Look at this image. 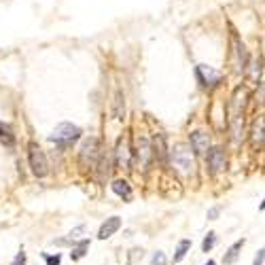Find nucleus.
Instances as JSON below:
<instances>
[{
  "mask_svg": "<svg viewBox=\"0 0 265 265\" xmlns=\"http://www.w3.org/2000/svg\"><path fill=\"white\" fill-rule=\"evenodd\" d=\"M79 138H81V127L75 125V123H60L49 136V140L53 144H58V147H62V149L72 147Z\"/></svg>",
  "mask_w": 265,
  "mask_h": 265,
  "instance_id": "nucleus-1",
  "label": "nucleus"
},
{
  "mask_svg": "<svg viewBox=\"0 0 265 265\" xmlns=\"http://www.w3.org/2000/svg\"><path fill=\"white\" fill-rule=\"evenodd\" d=\"M28 164H30V170L36 178H45L47 172H49V162H47V155L45 151L38 147L36 142H30L28 144Z\"/></svg>",
  "mask_w": 265,
  "mask_h": 265,
  "instance_id": "nucleus-2",
  "label": "nucleus"
},
{
  "mask_svg": "<svg viewBox=\"0 0 265 265\" xmlns=\"http://www.w3.org/2000/svg\"><path fill=\"white\" fill-rule=\"evenodd\" d=\"M102 157V147H100V140L95 136H89L85 138L81 144V151H79V159L85 168H95Z\"/></svg>",
  "mask_w": 265,
  "mask_h": 265,
  "instance_id": "nucleus-3",
  "label": "nucleus"
},
{
  "mask_svg": "<svg viewBox=\"0 0 265 265\" xmlns=\"http://www.w3.org/2000/svg\"><path fill=\"white\" fill-rule=\"evenodd\" d=\"M170 155H172V164L174 168L178 170L182 176H191L195 172V162H193V153L187 149V147H182V144H178V147H174L170 151Z\"/></svg>",
  "mask_w": 265,
  "mask_h": 265,
  "instance_id": "nucleus-4",
  "label": "nucleus"
},
{
  "mask_svg": "<svg viewBox=\"0 0 265 265\" xmlns=\"http://www.w3.org/2000/svg\"><path fill=\"white\" fill-rule=\"evenodd\" d=\"M115 164L119 170H132V151H130V142L125 136L117 140L115 147Z\"/></svg>",
  "mask_w": 265,
  "mask_h": 265,
  "instance_id": "nucleus-5",
  "label": "nucleus"
},
{
  "mask_svg": "<svg viewBox=\"0 0 265 265\" xmlns=\"http://www.w3.org/2000/svg\"><path fill=\"white\" fill-rule=\"evenodd\" d=\"M153 147H151V140L140 136L138 140H136V157H138V166L142 170H147L151 166V157H153Z\"/></svg>",
  "mask_w": 265,
  "mask_h": 265,
  "instance_id": "nucleus-6",
  "label": "nucleus"
},
{
  "mask_svg": "<svg viewBox=\"0 0 265 265\" xmlns=\"http://www.w3.org/2000/svg\"><path fill=\"white\" fill-rule=\"evenodd\" d=\"M206 164H208V168H210L212 174L223 172L225 168H227V157H225V151L221 147H212L210 151H208V155H206Z\"/></svg>",
  "mask_w": 265,
  "mask_h": 265,
  "instance_id": "nucleus-7",
  "label": "nucleus"
},
{
  "mask_svg": "<svg viewBox=\"0 0 265 265\" xmlns=\"http://www.w3.org/2000/svg\"><path fill=\"white\" fill-rule=\"evenodd\" d=\"M195 75H197V81L204 87H214L221 83V72L214 70L212 66H206V64H199L195 68Z\"/></svg>",
  "mask_w": 265,
  "mask_h": 265,
  "instance_id": "nucleus-8",
  "label": "nucleus"
},
{
  "mask_svg": "<svg viewBox=\"0 0 265 265\" xmlns=\"http://www.w3.org/2000/svg\"><path fill=\"white\" fill-rule=\"evenodd\" d=\"M189 142H191V151L197 155H204L210 151V138H208V134L206 132H193L189 136Z\"/></svg>",
  "mask_w": 265,
  "mask_h": 265,
  "instance_id": "nucleus-9",
  "label": "nucleus"
},
{
  "mask_svg": "<svg viewBox=\"0 0 265 265\" xmlns=\"http://www.w3.org/2000/svg\"><path fill=\"white\" fill-rule=\"evenodd\" d=\"M119 229H121V219H119V216H110V219H106V221L100 225L98 238L100 240H108L110 236H115Z\"/></svg>",
  "mask_w": 265,
  "mask_h": 265,
  "instance_id": "nucleus-10",
  "label": "nucleus"
},
{
  "mask_svg": "<svg viewBox=\"0 0 265 265\" xmlns=\"http://www.w3.org/2000/svg\"><path fill=\"white\" fill-rule=\"evenodd\" d=\"M234 47H236V70L244 72L246 64H248V53H246V45L238 41V36H234Z\"/></svg>",
  "mask_w": 265,
  "mask_h": 265,
  "instance_id": "nucleus-11",
  "label": "nucleus"
},
{
  "mask_svg": "<svg viewBox=\"0 0 265 265\" xmlns=\"http://www.w3.org/2000/svg\"><path fill=\"white\" fill-rule=\"evenodd\" d=\"M110 189H112V193L119 195V197H123L125 202H127V199H132V184L127 180H123V178H117L115 182L110 184Z\"/></svg>",
  "mask_w": 265,
  "mask_h": 265,
  "instance_id": "nucleus-12",
  "label": "nucleus"
},
{
  "mask_svg": "<svg viewBox=\"0 0 265 265\" xmlns=\"http://www.w3.org/2000/svg\"><path fill=\"white\" fill-rule=\"evenodd\" d=\"M0 142L4 144V149H15V134L9 123L0 121Z\"/></svg>",
  "mask_w": 265,
  "mask_h": 265,
  "instance_id": "nucleus-13",
  "label": "nucleus"
},
{
  "mask_svg": "<svg viewBox=\"0 0 265 265\" xmlns=\"http://www.w3.org/2000/svg\"><path fill=\"white\" fill-rule=\"evenodd\" d=\"M112 115H115L117 121H123V119H125V98H123L121 89H117V93H115V102H112Z\"/></svg>",
  "mask_w": 265,
  "mask_h": 265,
  "instance_id": "nucleus-14",
  "label": "nucleus"
},
{
  "mask_svg": "<svg viewBox=\"0 0 265 265\" xmlns=\"http://www.w3.org/2000/svg\"><path fill=\"white\" fill-rule=\"evenodd\" d=\"M253 144H255V147H259V149L265 147V119L257 121L255 127H253Z\"/></svg>",
  "mask_w": 265,
  "mask_h": 265,
  "instance_id": "nucleus-15",
  "label": "nucleus"
},
{
  "mask_svg": "<svg viewBox=\"0 0 265 265\" xmlns=\"http://www.w3.org/2000/svg\"><path fill=\"white\" fill-rule=\"evenodd\" d=\"M242 246H244V238H242V240H238V242H234V244L229 246V251L225 253V257H223L225 265H231V263H236V259L240 257V251H242Z\"/></svg>",
  "mask_w": 265,
  "mask_h": 265,
  "instance_id": "nucleus-16",
  "label": "nucleus"
},
{
  "mask_svg": "<svg viewBox=\"0 0 265 265\" xmlns=\"http://www.w3.org/2000/svg\"><path fill=\"white\" fill-rule=\"evenodd\" d=\"M191 251V240H180L178 246H176V253H174V263H180L184 257H187V253Z\"/></svg>",
  "mask_w": 265,
  "mask_h": 265,
  "instance_id": "nucleus-17",
  "label": "nucleus"
},
{
  "mask_svg": "<svg viewBox=\"0 0 265 265\" xmlns=\"http://www.w3.org/2000/svg\"><path fill=\"white\" fill-rule=\"evenodd\" d=\"M231 132H234V142L240 144V140H242V134H244V119L242 117L231 119Z\"/></svg>",
  "mask_w": 265,
  "mask_h": 265,
  "instance_id": "nucleus-18",
  "label": "nucleus"
},
{
  "mask_svg": "<svg viewBox=\"0 0 265 265\" xmlns=\"http://www.w3.org/2000/svg\"><path fill=\"white\" fill-rule=\"evenodd\" d=\"M87 248H89V240H81L75 248H72V253H70V257H72V261H79V259H83V257L87 255Z\"/></svg>",
  "mask_w": 265,
  "mask_h": 265,
  "instance_id": "nucleus-19",
  "label": "nucleus"
},
{
  "mask_svg": "<svg viewBox=\"0 0 265 265\" xmlns=\"http://www.w3.org/2000/svg\"><path fill=\"white\" fill-rule=\"evenodd\" d=\"M153 153L159 155L162 159H166V153H168V151H166V136H164V134H159L157 138H155V151H153Z\"/></svg>",
  "mask_w": 265,
  "mask_h": 265,
  "instance_id": "nucleus-20",
  "label": "nucleus"
},
{
  "mask_svg": "<svg viewBox=\"0 0 265 265\" xmlns=\"http://www.w3.org/2000/svg\"><path fill=\"white\" fill-rule=\"evenodd\" d=\"M214 244H216V234H214V231H208V236L204 238V242H202V251L204 253H210Z\"/></svg>",
  "mask_w": 265,
  "mask_h": 265,
  "instance_id": "nucleus-21",
  "label": "nucleus"
},
{
  "mask_svg": "<svg viewBox=\"0 0 265 265\" xmlns=\"http://www.w3.org/2000/svg\"><path fill=\"white\" fill-rule=\"evenodd\" d=\"M151 263H153V265H168V259H166V255L162 251H157L153 255V259H151Z\"/></svg>",
  "mask_w": 265,
  "mask_h": 265,
  "instance_id": "nucleus-22",
  "label": "nucleus"
},
{
  "mask_svg": "<svg viewBox=\"0 0 265 265\" xmlns=\"http://www.w3.org/2000/svg\"><path fill=\"white\" fill-rule=\"evenodd\" d=\"M261 70H263V60L259 58L255 62V70H253V81H259L261 79Z\"/></svg>",
  "mask_w": 265,
  "mask_h": 265,
  "instance_id": "nucleus-23",
  "label": "nucleus"
},
{
  "mask_svg": "<svg viewBox=\"0 0 265 265\" xmlns=\"http://www.w3.org/2000/svg\"><path fill=\"white\" fill-rule=\"evenodd\" d=\"M11 265H26V253L19 251L17 255H15V259H13V263H11Z\"/></svg>",
  "mask_w": 265,
  "mask_h": 265,
  "instance_id": "nucleus-24",
  "label": "nucleus"
},
{
  "mask_svg": "<svg viewBox=\"0 0 265 265\" xmlns=\"http://www.w3.org/2000/svg\"><path fill=\"white\" fill-rule=\"evenodd\" d=\"M45 259H47V265H60L62 257L60 255H51V257H45Z\"/></svg>",
  "mask_w": 265,
  "mask_h": 265,
  "instance_id": "nucleus-25",
  "label": "nucleus"
},
{
  "mask_svg": "<svg viewBox=\"0 0 265 265\" xmlns=\"http://www.w3.org/2000/svg\"><path fill=\"white\" fill-rule=\"evenodd\" d=\"M263 261H265V248H261L259 255L255 257V263H253V265H263Z\"/></svg>",
  "mask_w": 265,
  "mask_h": 265,
  "instance_id": "nucleus-26",
  "label": "nucleus"
},
{
  "mask_svg": "<svg viewBox=\"0 0 265 265\" xmlns=\"http://www.w3.org/2000/svg\"><path fill=\"white\" fill-rule=\"evenodd\" d=\"M219 212H221V208H210V210H208V219H210V221H214L216 219V216H219Z\"/></svg>",
  "mask_w": 265,
  "mask_h": 265,
  "instance_id": "nucleus-27",
  "label": "nucleus"
},
{
  "mask_svg": "<svg viewBox=\"0 0 265 265\" xmlns=\"http://www.w3.org/2000/svg\"><path fill=\"white\" fill-rule=\"evenodd\" d=\"M259 210H265V199H263V202L259 204Z\"/></svg>",
  "mask_w": 265,
  "mask_h": 265,
  "instance_id": "nucleus-28",
  "label": "nucleus"
},
{
  "mask_svg": "<svg viewBox=\"0 0 265 265\" xmlns=\"http://www.w3.org/2000/svg\"><path fill=\"white\" fill-rule=\"evenodd\" d=\"M206 265H216V263H214V261H212V259H210V261H208V263H206Z\"/></svg>",
  "mask_w": 265,
  "mask_h": 265,
  "instance_id": "nucleus-29",
  "label": "nucleus"
}]
</instances>
